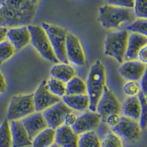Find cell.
I'll list each match as a JSON object with an SVG mask.
<instances>
[{
	"label": "cell",
	"mask_w": 147,
	"mask_h": 147,
	"mask_svg": "<svg viewBox=\"0 0 147 147\" xmlns=\"http://www.w3.org/2000/svg\"><path fill=\"white\" fill-rule=\"evenodd\" d=\"M141 105V111H140V117L138 122L141 129H146V95L140 92L138 95Z\"/></svg>",
	"instance_id": "cell-31"
},
{
	"label": "cell",
	"mask_w": 147,
	"mask_h": 147,
	"mask_svg": "<svg viewBox=\"0 0 147 147\" xmlns=\"http://www.w3.org/2000/svg\"><path fill=\"white\" fill-rule=\"evenodd\" d=\"M42 27L48 35L53 51L59 62L69 63L65 52V44L68 30L57 25L49 23H42Z\"/></svg>",
	"instance_id": "cell-3"
},
{
	"label": "cell",
	"mask_w": 147,
	"mask_h": 147,
	"mask_svg": "<svg viewBox=\"0 0 147 147\" xmlns=\"http://www.w3.org/2000/svg\"><path fill=\"white\" fill-rule=\"evenodd\" d=\"M105 1L107 5L129 9L133 8L134 3H135V0H105Z\"/></svg>",
	"instance_id": "cell-34"
},
{
	"label": "cell",
	"mask_w": 147,
	"mask_h": 147,
	"mask_svg": "<svg viewBox=\"0 0 147 147\" xmlns=\"http://www.w3.org/2000/svg\"><path fill=\"white\" fill-rule=\"evenodd\" d=\"M0 5H1V4H0Z\"/></svg>",
	"instance_id": "cell-45"
},
{
	"label": "cell",
	"mask_w": 147,
	"mask_h": 147,
	"mask_svg": "<svg viewBox=\"0 0 147 147\" xmlns=\"http://www.w3.org/2000/svg\"><path fill=\"white\" fill-rule=\"evenodd\" d=\"M112 132L115 133L121 139L130 143H136L142 136V129L138 121L121 116L120 121L115 127L112 128Z\"/></svg>",
	"instance_id": "cell-8"
},
{
	"label": "cell",
	"mask_w": 147,
	"mask_h": 147,
	"mask_svg": "<svg viewBox=\"0 0 147 147\" xmlns=\"http://www.w3.org/2000/svg\"><path fill=\"white\" fill-rule=\"evenodd\" d=\"M77 116L75 113L73 112H70L65 115V119H64V124L63 125L69 126V127H73L74 124L77 121Z\"/></svg>",
	"instance_id": "cell-36"
},
{
	"label": "cell",
	"mask_w": 147,
	"mask_h": 147,
	"mask_svg": "<svg viewBox=\"0 0 147 147\" xmlns=\"http://www.w3.org/2000/svg\"><path fill=\"white\" fill-rule=\"evenodd\" d=\"M55 144V129L47 127L32 140V147H51Z\"/></svg>",
	"instance_id": "cell-22"
},
{
	"label": "cell",
	"mask_w": 147,
	"mask_h": 147,
	"mask_svg": "<svg viewBox=\"0 0 147 147\" xmlns=\"http://www.w3.org/2000/svg\"><path fill=\"white\" fill-rule=\"evenodd\" d=\"M65 52L69 63L77 66H82L86 63V57L80 40L77 35L70 32L67 34Z\"/></svg>",
	"instance_id": "cell-9"
},
{
	"label": "cell",
	"mask_w": 147,
	"mask_h": 147,
	"mask_svg": "<svg viewBox=\"0 0 147 147\" xmlns=\"http://www.w3.org/2000/svg\"><path fill=\"white\" fill-rule=\"evenodd\" d=\"M8 29L7 27H2L0 26V43L3 42L4 40H7V35L8 32Z\"/></svg>",
	"instance_id": "cell-39"
},
{
	"label": "cell",
	"mask_w": 147,
	"mask_h": 147,
	"mask_svg": "<svg viewBox=\"0 0 147 147\" xmlns=\"http://www.w3.org/2000/svg\"><path fill=\"white\" fill-rule=\"evenodd\" d=\"M70 112L72 110L61 100L43 111L42 113L47 121L48 127L57 129L63 125L65 115Z\"/></svg>",
	"instance_id": "cell-10"
},
{
	"label": "cell",
	"mask_w": 147,
	"mask_h": 147,
	"mask_svg": "<svg viewBox=\"0 0 147 147\" xmlns=\"http://www.w3.org/2000/svg\"><path fill=\"white\" fill-rule=\"evenodd\" d=\"M10 124L13 138V147L32 146V140L21 121H10Z\"/></svg>",
	"instance_id": "cell-18"
},
{
	"label": "cell",
	"mask_w": 147,
	"mask_h": 147,
	"mask_svg": "<svg viewBox=\"0 0 147 147\" xmlns=\"http://www.w3.org/2000/svg\"><path fill=\"white\" fill-rule=\"evenodd\" d=\"M138 60L140 61L143 63L146 64L147 63V46L144 47L140 49V52H138Z\"/></svg>",
	"instance_id": "cell-37"
},
{
	"label": "cell",
	"mask_w": 147,
	"mask_h": 147,
	"mask_svg": "<svg viewBox=\"0 0 147 147\" xmlns=\"http://www.w3.org/2000/svg\"><path fill=\"white\" fill-rule=\"evenodd\" d=\"M121 119L120 115H118V114H110L105 119V123L108 126L113 127H115L119 123Z\"/></svg>",
	"instance_id": "cell-35"
},
{
	"label": "cell",
	"mask_w": 147,
	"mask_h": 147,
	"mask_svg": "<svg viewBox=\"0 0 147 147\" xmlns=\"http://www.w3.org/2000/svg\"><path fill=\"white\" fill-rule=\"evenodd\" d=\"M140 89L145 95H146V73L144 74L143 78L140 80Z\"/></svg>",
	"instance_id": "cell-40"
},
{
	"label": "cell",
	"mask_w": 147,
	"mask_h": 147,
	"mask_svg": "<svg viewBox=\"0 0 147 147\" xmlns=\"http://www.w3.org/2000/svg\"><path fill=\"white\" fill-rule=\"evenodd\" d=\"M0 147H13V138L8 119H5L0 126Z\"/></svg>",
	"instance_id": "cell-25"
},
{
	"label": "cell",
	"mask_w": 147,
	"mask_h": 147,
	"mask_svg": "<svg viewBox=\"0 0 147 147\" xmlns=\"http://www.w3.org/2000/svg\"><path fill=\"white\" fill-rule=\"evenodd\" d=\"M147 46V37L136 33H129L127 40L124 60H136L140 49Z\"/></svg>",
	"instance_id": "cell-17"
},
{
	"label": "cell",
	"mask_w": 147,
	"mask_h": 147,
	"mask_svg": "<svg viewBox=\"0 0 147 147\" xmlns=\"http://www.w3.org/2000/svg\"><path fill=\"white\" fill-rule=\"evenodd\" d=\"M106 73L105 65L100 60H96L91 65L86 81L87 95L89 98L88 110L96 112L97 104L99 102L104 88L106 86Z\"/></svg>",
	"instance_id": "cell-1"
},
{
	"label": "cell",
	"mask_w": 147,
	"mask_h": 147,
	"mask_svg": "<svg viewBox=\"0 0 147 147\" xmlns=\"http://www.w3.org/2000/svg\"><path fill=\"white\" fill-rule=\"evenodd\" d=\"M134 16L132 9L106 4L99 9V21L105 28L118 29L123 24L132 22Z\"/></svg>",
	"instance_id": "cell-2"
},
{
	"label": "cell",
	"mask_w": 147,
	"mask_h": 147,
	"mask_svg": "<svg viewBox=\"0 0 147 147\" xmlns=\"http://www.w3.org/2000/svg\"><path fill=\"white\" fill-rule=\"evenodd\" d=\"M124 94L128 97L138 96L139 94L141 92L140 84L136 81H127L124 85Z\"/></svg>",
	"instance_id": "cell-33"
},
{
	"label": "cell",
	"mask_w": 147,
	"mask_h": 147,
	"mask_svg": "<svg viewBox=\"0 0 147 147\" xmlns=\"http://www.w3.org/2000/svg\"><path fill=\"white\" fill-rule=\"evenodd\" d=\"M51 76L67 83L76 76V70L69 63H57L51 69Z\"/></svg>",
	"instance_id": "cell-21"
},
{
	"label": "cell",
	"mask_w": 147,
	"mask_h": 147,
	"mask_svg": "<svg viewBox=\"0 0 147 147\" xmlns=\"http://www.w3.org/2000/svg\"><path fill=\"white\" fill-rule=\"evenodd\" d=\"M21 121L31 140L48 127L47 121L41 112H35L27 117L24 118Z\"/></svg>",
	"instance_id": "cell-14"
},
{
	"label": "cell",
	"mask_w": 147,
	"mask_h": 147,
	"mask_svg": "<svg viewBox=\"0 0 147 147\" xmlns=\"http://www.w3.org/2000/svg\"><path fill=\"white\" fill-rule=\"evenodd\" d=\"M5 1H6V0H0V4H1V5H3L4 4H5Z\"/></svg>",
	"instance_id": "cell-43"
},
{
	"label": "cell",
	"mask_w": 147,
	"mask_h": 147,
	"mask_svg": "<svg viewBox=\"0 0 147 147\" xmlns=\"http://www.w3.org/2000/svg\"><path fill=\"white\" fill-rule=\"evenodd\" d=\"M102 119L100 115L96 112L87 111L81 115L78 116L77 121L73 126L72 129L78 135L85 132L94 131L100 124Z\"/></svg>",
	"instance_id": "cell-12"
},
{
	"label": "cell",
	"mask_w": 147,
	"mask_h": 147,
	"mask_svg": "<svg viewBox=\"0 0 147 147\" xmlns=\"http://www.w3.org/2000/svg\"><path fill=\"white\" fill-rule=\"evenodd\" d=\"M129 34L126 30L109 33L105 44V55L114 58L119 63H123L127 51Z\"/></svg>",
	"instance_id": "cell-5"
},
{
	"label": "cell",
	"mask_w": 147,
	"mask_h": 147,
	"mask_svg": "<svg viewBox=\"0 0 147 147\" xmlns=\"http://www.w3.org/2000/svg\"><path fill=\"white\" fill-rule=\"evenodd\" d=\"M0 26L5 27V23H4V18L3 15H2V7H1V5H0Z\"/></svg>",
	"instance_id": "cell-41"
},
{
	"label": "cell",
	"mask_w": 147,
	"mask_h": 147,
	"mask_svg": "<svg viewBox=\"0 0 147 147\" xmlns=\"http://www.w3.org/2000/svg\"><path fill=\"white\" fill-rule=\"evenodd\" d=\"M7 88V84L6 79L4 76L3 73L0 70V95L4 94Z\"/></svg>",
	"instance_id": "cell-38"
},
{
	"label": "cell",
	"mask_w": 147,
	"mask_h": 147,
	"mask_svg": "<svg viewBox=\"0 0 147 147\" xmlns=\"http://www.w3.org/2000/svg\"><path fill=\"white\" fill-rule=\"evenodd\" d=\"M79 138L71 127L63 125L55 129V144L61 147H78Z\"/></svg>",
	"instance_id": "cell-16"
},
{
	"label": "cell",
	"mask_w": 147,
	"mask_h": 147,
	"mask_svg": "<svg viewBox=\"0 0 147 147\" xmlns=\"http://www.w3.org/2000/svg\"><path fill=\"white\" fill-rule=\"evenodd\" d=\"M30 1H31L32 3H34V4H35V5H36V4L38 3V2L40 0H30Z\"/></svg>",
	"instance_id": "cell-42"
},
{
	"label": "cell",
	"mask_w": 147,
	"mask_h": 147,
	"mask_svg": "<svg viewBox=\"0 0 147 147\" xmlns=\"http://www.w3.org/2000/svg\"><path fill=\"white\" fill-rule=\"evenodd\" d=\"M122 104L113 92L105 86L103 94L97 104L96 112L100 115L102 121H105L106 118L110 114L121 113Z\"/></svg>",
	"instance_id": "cell-7"
},
{
	"label": "cell",
	"mask_w": 147,
	"mask_h": 147,
	"mask_svg": "<svg viewBox=\"0 0 147 147\" xmlns=\"http://www.w3.org/2000/svg\"><path fill=\"white\" fill-rule=\"evenodd\" d=\"M31 35L30 43L38 53L46 60L53 63H59V60L53 51L50 41L49 40L48 35L41 25L27 26Z\"/></svg>",
	"instance_id": "cell-4"
},
{
	"label": "cell",
	"mask_w": 147,
	"mask_h": 147,
	"mask_svg": "<svg viewBox=\"0 0 147 147\" xmlns=\"http://www.w3.org/2000/svg\"><path fill=\"white\" fill-rule=\"evenodd\" d=\"M35 112L33 94L14 96L9 104L7 119L21 121Z\"/></svg>",
	"instance_id": "cell-6"
},
{
	"label": "cell",
	"mask_w": 147,
	"mask_h": 147,
	"mask_svg": "<svg viewBox=\"0 0 147 147\" xmlns=\"http://www.w3.org/2000/svg\"><path fill=\"white\" fill-rule=\"evenodd\" d=\"M62 101L71 110L79 112H85L88 110L89 98L85 95H65L62 97Z\"/></svg>",
	"instance_id": "cell-19"
},
{
	"label": "cell",
	"mask_w": 147,
	"mask_h": 147,
	"mask_svg": "<svg viewBox=\"0 0 147 147\" xmlns=\"http://www.w3.org/2000/svg\"><path fill=\"white\" fill-rule=\"evenodd\" d=\"M78 147H101V139L95 131L80 135Z\"/></svg>",
	"instance_id": "cell-24"
},
{
	"label": "cell",
	"mask_w": 147,
	"mask_h": 147,
	"mask_svg": "<svg viewBox=\"0 0 147 147\" xmlns=\"http://www.w3.org/2000/svg\"><path fill=\"white\" fill-rule=\"evenodd\" d=\"M62 100L61 98L54 95L49 90L47 80H44L33 94V101L36 112H43L49 107Z\"/></svg>",
	"instance_id": "cell-11"
},
{
	"label": "cell",
	"mask_w": 147,
	"mask_h": 147,
	"mask_svg": "<svg viewBox=\"0 0 147 147\" xmlns=\"http://www.w3.org/2000/svg\"><path fill=\"white\" fill-rule=\"evenodd\" d=\"M87 94L86 82L80 77H75L66 83V95Z\"/></svg>",
	"instance_id": "cell-23"
},
{
	"label": "cell",
	"mask_w": 147,
	"mask_h": 147,
	"mask_svg": "<svg viewBox=\"0 0 147 147\" xmlns=\"http://www.w3.org/2000/svg\"><path fill=\"white\" fill-rule=\"evenodd\" d=\"M141 105L138 96L128 97L122 104L121 113L124 114V116L139 121L140 117Z\"/></svg>",
	"instance_id": "cell-20"
},
{
	"label": "cell",
	"mask_w": 147,
	"mask_h": 147,
	"mask_svg": "<svg viewBox=\"0 0 147 147\" xmlns=\"http://www.w3.org/2000/svg\"><path fill=\"white\" fill-rule=\"evenodd\" d=\"M146 72V64L138 60L125 61L119 68L120 74L127 81H140Z\"/></svg>",
	"instance_id": "cell-13"
},
{
	"label": "cell",
	"mask_w": 147,
	"mask_h": 147,
	"mask_svg": "<svg viewBox=\"0 0 147 147\" xmlns=\"http://www.w3.org/2000/svg\"><path fill=\"white\" fill-rule=\"evenodd\" d=\"M128 32L131 33L140 34V35H147V21L145 18H138L131 24L128 26L126 29Z\"/></svg>",
	"instance_id": "cell-30"
},
{
	"label": "cell",
	"mask_w": 147,
	"mask_h": 147,
	"mask_svg": "<svg viewBox=\"0 0 147 147\" xmlns=\"http://www.w3.org/2000/svg\"><path fill=\"white\" fill-rule=\"evenodd\" d=\"M7 40L15 47L16 50H21L30 44L31 35L27 26L8 29Z\"/></svg>",
	"instance_id": "cell-15"
},
{
	"label": "cell",
	"mask_w": 147,
	"mask_h": 147,
	"mask_svg": "<svg viewBox=\"0 0 147 147\" xmlns=\"http://www.w3.org/2000/svg\"><path fill=\"white\" fill-rule=\"evenodd\" d=\"M134 15L139 18H147V0H135L133 8Z\"/></svg>",
	"instance_id": "cell-32"
},
{
	"label": "cell",
	"mask_w": 147,
	"mask_h": 147,
	"mask_svg": "<svg viewBox=\"0 0 147 147\" xmlns=\"http://www.w3.org/2000/svg\"><path fill=\"white\" fill-rule=\"evenodd\" d=\"M101 147H124V143L118 135L110 132L101 140Z\"/></svg>",
	"instance_id": "cell-29"
},
{
	"label": "cell",
	"mask_w": 147,
	"mask_h": 147,
	"mask_svg": "<svg viewBox=\"0 0 147 147\" xmlns=\"http://www.w3.org/2000/svg\"><path fill=\"white\" fill-rule=\"evenodd\" d=\"M3 5L23 11L36 12V5L30 0H6Z\"/></svg>",
	"instance_id": "cell-27"
},
{
	"label": "cell",
	"mask_w": 147,
	"mask_h": 147,
	"mask_svg": "<svg viewBox=\"0 0 147 147\" xmlns=\"http://www.w3.org/2000/svg\"><path fill=\"white\" fill-rule=\"evenodd\" d=\"M51 147H61V146H58V145H57V144H55L53 146H51Z\"/></svg>",
	"instance_id": "cell-44"
},
{
	"label": "cell",
	"mask_w": 147,
	"mask_h": 147,
	"mask_svg": "<svg viewBox=\"0 0 147 147\" xmlns=\"http://www.w3.org/2000/svg\"><path fill=\"white\" fill-rule=\"evenodd\" d=\"M47 85L49 90L54 95L60 98H62L66 95V83L63 81L59 80L54 77H50L48 80H47Z\"/></svg>",
	"instance_id": "cell-26"
},
{
	"label": "cell",
	"mask_w": 147,
	"mask_h": 147,
	"mask_svg": "<svg viewBox=\"0 0 147 147\" xmlns=\"http://www.w3.org/2000/svg\"><path fill=\"white\" fill-rule=\"evenodd\" d=\"M16 53V49L8 40L0 43V63L10 60Z\"/></svg>",
	"instance_id": "cell-28"
}]
</instances>
